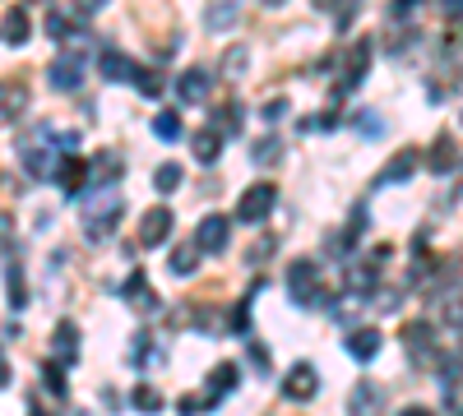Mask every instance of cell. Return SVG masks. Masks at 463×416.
Listing matches in <instances>:
<instances>
[{
	"label": "cell",
	"instance_id": "1",
	"mask_svg": "<svg viewBox=\"0 0 463 416\" xmlns=\"http://www.w3.org/2000/svg\"><path fill=\"white\" fill-rule=\"evenodd\" d=\"M79 208H84V236H89V241H103L112 227H116V218H120V208H126V199H120L116 190H89Z\"/></svg>",
	"mask_w": 463,
	"mask_h": 416
},
{
	"label": "cell",
	"instance_id": "2",
	"mask_svg": "<svg viewBox=\"0 0 463 416\" xmlns=\"http://www.w3.org/2000/svg\"><path fill=\"white\" fill-rule=\"evenodd\" d=\"M236 380H241V370L228 361V366H218L209 380H204V389L199 393H190V398H181V416H195V412H213L218 403L228 398V393L236 389Z\"/></svg>",
	"mask_w": 463,
	"mask_h": 416
},
{
	"label": "cell",
	"instance_id": "3",
	"mask_svg": "<svg viewBox=\"0 0 463 416\" xmlns=\"http://www.w3.org/2000/svg\"><path fill=\"white\" fill-rule=\"evenodd\" d=\"M288 291H292V301H297L301 310H311V305H320V301H325V282H320V264H315V259H297V264L288 268Z\"/></svg>",
	"mask_w": 463,
	"mask_h": 416
},
{
	"label": "cell",
	"instance_id": "4",
	"mask_svg": "<svg viewBox=\"0 0 463 416\" xmlns=\"http://www.w3.org/2000/svg\"><path fill=\"white\" fill-rule=\"evenodd\" d=\"M274 199H278V190L269 181H259V185H251L246 195H241V204H236V222H246V227H259L269 213H274Z\"/></svg>",
	"mask_w": 463,
	"mask_h": 416
},
{
	"label": "cell",
	"instance_id": "5",
	"mask_svg": "<svg viewBox=\"0 0 463 416\" xmlns=\"http://www.w3.org/2000/svg\"><path fill=\"white\" fill-rule=\"evenodd\" d=\"M47 83L56 93H74L79 83H84V56H74V51H60L51 65H47Z\"/></svg>",
	"mask_w": 463,
	"mask_h": 416
},
{
	"label": "cell",
	"instance_id": "6",
	"mask_svg": "<svg viewBox=\"0 0 463 416\" xmlns=\"http://www.w3.org/2000/svg\"><path fill=\"white\" fill-rule=\"evenodd\" d=\"M404 347H408V357H413L417 366H427V361L436 357V328H431L427 320H408V324H404Z\"/></svg>",
	"mask_w": 463,
	"mask_h": 416
},
{
	"label": "cell",
	"instance_id": "7",
	"mask_svg": "<svg viewBox=\"0 0 463 416\" xmlns=\"http://www.w3.org/2000/svg\"><path fill=\"white\" fill-rule=\"evenodd\" d=\"M371 56H375V42L371 37H357L352 47H348V56H343V89H357L361 79H367V65H371Z\"/></svg>",
	"mask_w": 463,
	"mask_h": 416
},
{
	"label": "cell",
	"instance_id": "8",
	"mask_svg": "<svg viewBox=\"0 0 463 416\" xmlns=\"http://www.w3.org/2000/svg\"><path fill=\"white\" fill-rule=\"evenodd\" d=\"M167 236H172V208H167V204H158V208H149V213L139 218V245L158 250Z\"/></svg>",
	"mask_w": 463,
	"mask_h": 416
},
{
	"label": "cell",
	"instance_id": "9",
	"mask_svg": "<svg viewBox=\"0 0 463 416\" xmlns=\"http://www.w3.org/2000/svg\"><path fill=\"white\" fill-rule=\"evenodd\" d=\"M283 393L292 403H311L315 393H320V374H315V366L311 361H297L292 370H288V380H283Z\"/></svg>",
	"mask_w": 463,
	"mask_h": 416
},
{
	"label": "cell",
	"instance_id": "10",
	"mask_svg": "<svg viewBox=\"0 0 463 416\" xmlns=\"http://www.w3.org/2000/svg\"><path fill=\"white\" fill-rule=\"evenodd\" d=\"M195 245L204 250V255H223V250H228V218L209 213L204 222L195 227Z\"/></svg>",
	"mask_w": 463,
	"mask_h": 416
},
{
	"label": "cell",
	"instance_id": "11",
	"mask_svg": "<svg viewBox=\"0 0 463 416\" xmlns=\"http://www.w3.org/2000/svg\"><path fill=\"white\" fill-rule=\"evenodd\" d=\"M51 361L56 366H74L79 361V328L70 320H60L56 333H51Z\"/></svg>",
	"mask_w": 463,
	"mask_h": 416
},
{
	"label": "cell",
	"instance_id": "12",
	"mask_svg": "<svg viewBox=\"0 0 463 416\" xmlns=\"http://www.w3.org/2000/svg\"><path fill=\"white\" fill-rule=\"evenodd\" d=\"M380 407H385V389L371 384V380H357L352 398H348V412L352 416H380Z\"/></svg>",
	"mask_w": 463,
	"mask_h": 416
},
{
	"label": "cell",
	"instance_id": "13",
	"mask_svg": "<svg viewBox=\"0 0 463 416\" xmlns=\"http://www.w3.org/2000/svg\"><path fill=\"white\" fill-rule=\"evenodd\" d=\"M28 112V89L19 79H5L0 83V120H19Z\"/></svg>",
	"mask_w": 463,
	"mask_h": 416
},
{
	"label": "cell",
	"instance_id": "14",
	"mask_svg": "<svg viewBox=\"0 0 463 416\" xmlns=\"http://www.w3.org/2000/svg\"><path fill=\"white\" fill-rule=\"evenodd\" d=\"M209 93H213V74L209 70H186L176 79V97L181 102H204Z\"/></svg>",
	"mask_w": 463,
	"mask_h": 416
},
{
	"label": "cell",
	"instance_id": "15",
	"mask_svg": "<svg viewBox=\"0 0 463 416\" xmlns=\"http://www.w3.org/2000/svg\"><path fill=\"white\" fill-rule=\"evenodd\" d=\"M421 166V158H417V149H408V153H394L390 162H385V172L375 176V185H398V181H408L413 172Z\"/></svg>",
	"mask_w": 463,
	"mask_h": 416
},
{
	"label": "cell",
	"instance_id": "16",
	"mask_svg": "<svg viewBox=\"0 0 463 416\" xmlns=\"http://www.w3.org/2000/svg\"><path fill=\"white\" fill-rule=\"evenodd\" d=\"M28 10L24 5H10L5 10V19H0V37H5L10 42V47H24V42H28Z\"/></svg>",
	"mask_w": 463,
	"mask_h": 416
},
{
	"label": "cell",
	"instance_id": "17",
	"mask_svg": "<svg viewBox=\"0 0 463 416\" xmlns=\"http://www.w3.org/2000/svg\"><path fill=\"white\" fill-rule=\"evenodd\" d=\"M190 153H195V162L213 166L218 153H223V135H218L213 125H209V130H195V135H190Z\"/></svg>",
	"mask_w": 463,
	"mask_h": 416
},
{
	"label": "cell",
	"instance_id": "18",
	"mask_svg": "<svg viewBox=\"0 0 463 416\" xmlns=\"http://www.w3.org/2000/svg\"><path fill=\"white\" fill-rule=\"evenodd\" d=\"M97 65H103V74L112 79V83H135V74H139V65H135V60L126 56V51H103V56H97Z\"/></svg>",
	"mask_w": 463,
	"mask_h": 416
},
{
	"label": "cell",
	"instance_id": "19",
	"mask_svg": "<svg viewBox=\"0 0 463 416\" xmlns=\"http://www.w3.org/2000/svg\"><path fill=\"white\" fill-rule=\"evenodd\" d=\"M56 181H60V190H66L70 199H74V195H79V199L89 195V190H84V162H79V158H60Z\"/></svg>",
	"mask_w": 463,
	"mask_h": 416
},
{
	"label": "cell",
	"instance_id": "20",
	"mask_svg": "<svg viewBox=\"0 0 463 416\" xmlns=\"http://www.w3.org/2000/svg\"><path fill=\"white\" fill-rule=\"evenodd\" d=\"M343 347H348L352 361H371L375 351H380V333L375 328H352L348 338H343Z\"/></svg>",
	"mask_w": 463,
	"mask_h": 416
},
{
	"label": "cell",
	"instance_id": "21",
	"mask_svg": "<svg viewBox=\"0 0 463 416\" xmlns=\"http://www.w3.org/2000/svg\"><path fill=\"white\" fill-rule=\"evenodd\" d=\"M427 166H431L436 176H445V172H454V166H459V149H454V139H450V135H436Z\"/></svg>",
	"mask_w": 463,
	"mask_h": 416
},
{
	"label": "cell",
	"instance_id": "22",
	"mask_svg": "<svg viewBox=\"0 0 463 416\" xmlns=\"http://www.w3.org/2000/svg\"><path fill=\"white\" fill-rule=\"evenodd\" d=\"M371 287H375V264H348V297L361 301L371 297Z\"/></svg>",
	"mask_w": 463,
	"mask_h": 416
},
{
	"label": "cell",
	"instance_id": "23",
	"mask_svg": "<svg viewBox=\"0 0 463 416\" xmlns=\"http://www.w3.org/2000/svg\"><path fill=\"white\" fill-rule=\"evenodd\" d=\"M24 166H28V176H37V181H42V176H56L51 149H33V143H28V149H24Z\"/></svg>",
	"mask_w": 463,
	"mask_h": 416
},
{
	"label": "cell",
	"instance_id": "24",
	"mask_svg": "<svg viewBox=\"0 0 463 416\" xmlns=\"http://www.w3.org/2000/svg\"><path fill=\"white\" fill-rule=\"evenodd\" d=\"M116 176H120V158L97 153V158H93V190H112L107 181H116Z\"/></svg>",
	"mask_w": 463,
	"mask_h": 416
},
{
	"label": "cell",
	"instance_id": "25",
	"mask_svg": "<svg viewBox=\"0 0 463 416\" xmlns=\"http://www.w3.org/2000/svg\"><path fill=\"white\" fill-rule=\"evenodd\" d=\"M195 259H199V245H195V241H190V245H176V250H172V264H167V268H172L176 278H190L195 268H199Z\"/></svg>",
	"mask_w": 463,
	"mask_h": 416
},
{
	"label": "cell",
	"instance_id": "26",
	"mask_svg": "<svg viewBox=\"0 0 463 416\" xmlns=\"http://www.w3.org/2000/svg\"><path fill=\"white\" fill-rule=\"evenodd\" d=\"M5 278H10V305L24 310L28 305V287H24V268H19V259L5 264Z\"/></svg>",
	"mask_w": 463,
	"mask_h": 416
},
{
	"label": "cell",
	"instance_id": "27",
	"mask_svg": "<svg viewBox=\"0 0 463 416\" xmlns=\"http://www.w3.org/2000/svg\"><path fill=\"white\" fill-rule=\"evenodd\" d=\"M213 130L223 135V139L241 130V107H236V102H228V107H218V112H213Z\"/></svg>",
	"mask_w": 463,
	"mask_h": 416
},
{
	"label": "cell",
	"instance_id": "28",
	"mask_svg": "<svg viewBox=\"0 0 463 416\" xmlns=\"http://www.w3.org/2000/svg\"><path fill=\"white\" fill-rule=\"evenodd\" d=\"M130 403H135V412H158V407H163V393H158V389H149V384H135V393H130Z\"/></svg>",
	"mask_w": 463,
	"mask_h": 416
},
{
	"label": "cell",
	"instance_id": "29",
	"mask_svg": "<svg viewBox=\"0 0 463 416\" xmlns=\"http://www.w3.org/2000/svg\"><path fill=\"white\" fill-rule=\"evenodd\" d=\"M153 135L167 139V143L181 139V120H176V112H158V116H153Z\"/></svg>",
	"mask_w": 463,
	"mask_h": 416
},
{
	"label": "cell",
	"instance_id": "30",
	"mask_svg": "<svg viewBox=\"0 0 463 416\" xmlns=\"http://www.w3.org/2000/svg\"><path fill=\"white\" fill-rule=\"evenodd\" d=\"M153 185H158L163 195H172L176 185H181V166H176V162H163V166H158V176H153Z\"/></svg>",
	"mask_w": 463,
	"mask_h": 416
},
{
	"label": "cell",
	"instance_id": "31",
	"mask_svg": "<svg viewBox=\"0 0 463 416\" xmlns=\"http://www.w3.org/2000/svg\"><path fill=\"white\" fill-rule=\"evenodd\" d=\"M204 24L218 33V28H232L236 24V5H213L209 14H204Z\"/></svg>",
	"mask_w": 463,
	"mask_h": 416
},
{
	"label": "cell",
	"instance_id": "32",
	"mask_svg": "<svg viewBox=\"0 0 463 416\" xmlns=\"http://www.w3.org/2000/svg\"><path fill=\"white\" fill-rule=\"evenodd\" d=\"M47 37H56V42L70 37V14H66V10H51V14H47Z\"/></svg>",
	"mask_w": 463,
	"mask_h": 416
},
{
	"label": "cell",
	"instance_id": "33",
	"mask_svg": "<svg viewBox=\"0 0 463 416\" xmlns=\"http://www.w3.org/2000/svg\"><path fill=\"white\" fill-rule=\"evenodd\" d=\"M135 89L144 93V97H158V93H163V74H153V70H139V74H135Z\"/></svg>",
	"mask_w": 463,
	"mask_h": 416
},
{
	"label": "cell",
	"instance_id": "34",
	"mask_svg": "<svg viewBox=\"0 0 463 416\" xmlns=\"http://www.w3.org/2000/svg\"><path fill=\"white\" fill-rule=\"evenodd\" d=\"M278 158H283V143H278V139H265V143H255V162L274 166Z\"/></svg>",
	"mask_w": 463,
	"mask_h": 416
},
{
	"label": "cell",
	"instance_id": "35",
	"mask_svg": "<svg viewBox=\"0 0 463 416\" xmlns=\"http://www.w3.org/2000/svg\"><path fill=\"white\" fill-rule=\"evenodd\" d=\"M60 370H66V366H56V361L42 366V384H47L51 393H66V374H60Z\"/></svg>",
	"mask_w": 463,
	"mask_h": 416
},
{
	"label": "cell",
	"instance_id": "36",
	"mask_svg": "<svg viewBox=\"0 0 463 416\" xmlns=\"http://www.w3.org/2000/svg\"><path fill=\"white\" fill-rule=\"evenodd\" d=\"M375 112H361V120H357V130L361 135H367V139H380V135H385V120H371Z\"/></svg>",
	"mask_w": 463,
	"mask_h": 416
},
{
	"label": "cell",
	"instance_id": "37",
	"mask_svg": "<svg viewBox=\"0 0 463 416\" xmlns=\"http://www.w3.org/2000/svg\"><path fill=\"white\" fill-rule=\"evenodd\" d=\"M246 357H251V366H259V370H269V366H274V357H269V347H265V343H251V347H246Z\"/></svg>",
	"mask_w": 463,
	"mask_h": 416
},
{
	"label": "cell",
	"instance_id": "38",
	"mask_svg": "<svg viewBox=\"0 0 463 416\" xmlns=\"http://www.w3.org/2000/svg\"><path fill=\"white\" fill-rule=\"evenodd\" d=\"M259 116H265L269 125H274V120H283V116H288V97H274V102H269V107L259 112Z\"/></svg>",
	"mask_w": 463,
	"mask_h": 416
},
{
	"label": "cell",
	"instance_id": "39",
	"mask_svg": "<svg viewBox=\"0 0 463 416\" xmlns=\"http://www.w3.org/2000/svg\"><path fill=\"white\" fill-rule=\"evenodd\" d=\"M241 65H246V47H232L228 51V74H236Z\"/></svg>",
	"mask_w": 463,
	"mask_h": 416
},
{
	"label": "cell",
	"instance_id": "40",
	"mask_svg": "<svg viewBox=\"0 0 463 416\" xmlns=\"http://www.w3.org/2000/svg\"><path fill=\"white\" fill-rule=\"evenodd\" d=\"M390 19H413V5H404V0H398V5L390 10Z\"/></svg>",
	"mask_w": 463,
	"mask_h": 416
},
{
	"label": "cell",
	"instance_id": "41",
	"mask_svg": "<svg viewBox=\"0 0 463 416\" xmlns=\"http://www.w3.org/2000/svg\"><path fill=\"white\" fill-rule=\"evenodd\" d=\"M10 384V366H5V357H0V389Z\"/></svg>",
	"mask_w": 463,
	"mask_h": 416
},
{
	"label": "cell",
	"instance_id": "42",
	"mask_svg": "<svg viewBox=\"0 0 463 416\" xmlns=\"http://www.w3.org/2000/svg\"><path fill=\"white\" fill-rule=\"evenodd\" d=\"M398 416H431L427 407H408V412H398Z\"/></svg>",
	"mask_w": 463,
	"mask_h": 416
},
{
	"label": "cell",
	"instance_id": "43",
	"mask_svg": "<svg viewBox=\"0 0 463 416\" xmlns=\"http://www.w3.org/2000/svg\"><path fill=\"white\" fill-rule=\"evenodd\" d=\"M33 416H51V412H42V407H37V412H33Z\"/></svg>",
	"mask_w": 463,
	"mask_h": 416
}]
</instances>
